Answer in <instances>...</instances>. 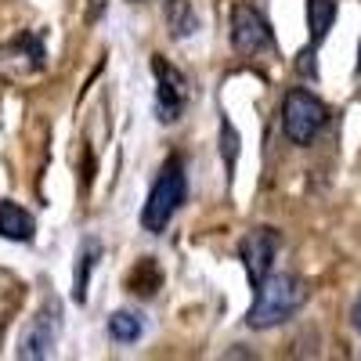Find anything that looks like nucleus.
<instances>
[{"mask_svg":"<svg viewBox=\"0 0 361 361\" xmlns=\"http://www.w3.org/2000/svg\"><path fill=\"white\" fill-rule=\"evenodd\" d=\"M0 235H4L8 243H29V238L37 235L33 214H29L25 206L4 199V202H0Z\"/></svg>","mask_w":361,"mask_h":361,"instance_id":"1a4fd4ad","label":"nucleus"},{"mask_svg":"<svg viewBox=\"0 0 361 361\" xmlns=\"http://www.w3.org/2000/svg\"><path fill=\"white\" fill-rule=\"evenodd\" d=\"M357 80H361V54H357Z\"/></svg>","mask_w":361,"mask_h":361,"instance_id":"f3484780","label":"nucleus"},{"mask_svg":"<svg viewBox=\"0 0 361 361\" xmlns=\"http://www.w3.org/2000/svg\"><path fill=\"white\" fill-rule=\"evenodd\" d=\"M58 336H62V307L58 300H47V304L33 314V322L25 325V333L18 340V357H51L58 347Z\"/></svg>","mask_w":361,"mask_h":361,"instance_id":"39448f33","label":"nucleus"},{"mask_svg":"<svg viewBox=\"0 0 361 361\" xmlns=\"http://www.w3.org/2000/svg\"><path fill=\"white\" fill-rule=\"evenodd\" d=\"M336 22V0H307V25H311V44H322L329 29Z\"/></svg>","mask_w":361,"mask_h":361,"instance_id":"f8f14e48","label":"nucleus"},{"mask_svg":"<svg viewBox=\"0 0 361 361\" xmlns=\"http://www.w3.org/2000/svg\"><path fill=\"white\" fill-rule=\"evenodd\" d=\"M159 282H163V275H159V267H156L152 257H145V260L130 271V279H127L130 293H137V296H156V293H159Z\"/></svg>","mask_w":361,"mask_h":361,"instance_id":"ddd939ff","label":"nucleus"},{"mask_svg":"<svg viewBox=\"0 0 361 361\" xmlns=\"http://www.w3.org/2000/svg\"><path fill=\"white\" fill-rule=\"evenodd\" d=\"M22 304V282L11 271H0V322H8Z\"/></svg>","mask_w":361,"mask_h":361,"instance_id":"2eb2a0df","label":"nucleus"},{"mask_svg":"<svg viewBox=\"0 0 361 361\" xmlns=\"http://www.w3.org/2000/svg\"><path fill=\"white\" fill-rule=\"evenodd\" d=\"M275 253H279V231H271V228H253L243 243H238V257H243V267H246L253 289L271 275Z\"/></svg>","mask_w":361,"mask_h":361,"instance_id":"6e6552de","label":"nucleus"},{"mask_svg":"<svg viewBox=\"0 0 361 361\" xmlns=\"http://www.w3.org/2000/svg\"><path fill=\"white\" fill-rule=\"evenodd\" d=\"M304 304H307V282L300 275H293V271H279V275H267L257 286L246 325L250 329H275V325L289 322Z\"/></svg>","mask_w":361,"mask_h":361,"instance_id":"f257e3e1","label":"nucleus"},{"mask_svg":"<svg viewBox=\"0 0 361 361\" xmlns=\"http://www.w3.org/2000/svg\"><path fill=\"white\" fill-rule=\"evenodd\" d=\"M152 69H156V80H159V87H156V116L163 119V123H173V119H180V112H185V105H188V83L163 54L152 58Z\"/></svg>","mask_w":361,"mask_h":361,"instance_id":"423d86ee","label":"nucleus"},{"mask_svg":"<svg viewBox=\"0 0 361 361\" xmlns=\"http://www.w3.org/2000/svg\"><path fill=\"white\" fill-rule=\"evenodd\" d=\"M180 202H185V166H180V159H170L159 170L152 192H148V199L141 206V228L152 235L166 231V224L173 221Z\"/></svg>","mask_w":361,"mask_h":361,"instance_id":"f03ea898","label":"nucleus"},{"mask_svg":"<svg viewBox=\"0 0 361 361\" xmlns=\"http://www.w3.org/2000/svg\"><path fill=\"white\" fill-rule=\"evenodd\" d=\"M98 257H102V243H98V238H83L80 257H76V279H73V296H76V304H83V300H87V279L94 275Z\"/></svg>","mask_w":361,"mask_h":361,"instance_id":"9d476101","label":"nucleus"},{"mask_svg":"<svg viewBox=\"0 0 361 361\" xmlns=\"http://www.w3.org/2000/svg\"><path fill=\"white\" fill-rule=\"evenodd\" d=\"M329 119V109L318 94H311V90L304 87H293L286 102H282V130L293 145H311L318 137V130L325 127Z\"/></svg>","mask_w":361,"mask_h":361,"instance_id":"7ed1b4c3","label":"nucleus"},{"mask_svg":"<svg viewBox=\"0 0 361 361\" xmlns=\"http://www.w3.org/2000/svg\"><path fill=\"white\" fill-rule=\"evenodd\" d=\"M231 47L238 54H246V58H253L264 47H271V25H267V18L257 8H250V4H235L231 8Z\"/></svg>","mask_w":361,"mask_h":361,"instance_id":"0eeeda50","label":"nucleus"},{"mask_svg":"<svg viewBox=\"0 0 361 361\" xmlns=\"http://www.w3.org/2000/svg\"><path fill=\"white\" fill-rule=\"evenodd\" d=\"M163 15H166V25H170V33L173 37H192L195 29H199V15L192 8V0H166L163 4Z\"/></svg>","mask_w":361,"mask_h":361,"instance_id":"9b49d317","label":"nucleus"},{"mask_svg":"<svg viewBox=\"0 0 361 361\" xmlns=\"http://www.w3.org/2000/svg\"><path fill=\"white\" fill-rule=\"evenodd\" d=\"M350 322H354V329L361 333V296H357V304H354V311H350Z\"/></svg>","mask_w":361,"mask_h":361,"instance_id":"dca6fc26","label":"nucleus"},{"mask_svg":"<svg viewBox=\"0 0 361 361\" xmlns=\"http://www.w3.org/2000/svg\"><path fill=\"white\" fill-rule=\"evenodd\" d=\"M141 333H145V322H141V314H134V311H116V314L109 318V336H112L116 343H137Z\"/></svg>","mask_w":361,"mask_h":361,"instance_id":"4468645a","label":"nucleus"},{"mask_svg":"<svg viewBox=\"0 0 361 361\" xmlns=\"http://www.w3.org/2000/svg\"><path fill=\"white\" fill-rule=\"evenodd\" d=\"M44 66H47V51H44V40L33 33H22L0 47V80L8 83L33 80L44 73Z\"/></svg>","mask_w":361,"mask_h":361,"instance_id":"20e7f679","label":"nucleus"}]
</instances>
